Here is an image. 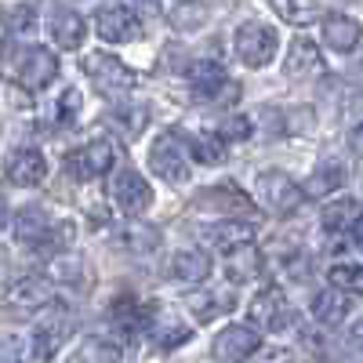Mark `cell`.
Here are the masks:
<instances>
[{"mask_svg":"<svg viewBox=\"0 0 363 363\" xmlns=\"http://www.w3.org/2000/svg\"><path fill=\"white\" fill-rule=\"evenodd\" d=\"M153 306H142V301L135 298V294H120L116 301H113V309H109V316H113V323L120 327V330H128V335H135V330H149V320H153Z\"/></svg>","mask_w":363,"mask_h":363,"instance_id":"obj_19","label":"cell"},{"mask_svg":"<svg viewBox=\"0 0 363 363\" xmlns=\"http://www.w3.org/2000/svg\"><path fill=\"white\" fill-rule=\"evenodd\" d=\"M189 73V84L196 87V95L203 99V95H211L215 87H222L229 77H225V69H222V62H211V58H196V62L186 69Z\"/></svg>","mask_w":363,"mask_h":363,"instance_id":"obj_30","label":"cell"},{"mask_svg":"<svg viewBox=\"0 0 363 363\" xmlns=\"http://www.w3.org/2000/svg\"><path fill=\"white\" fill-rule=\"evenodd\" d=\"M0 69L22 91H44L58 77V58H55V51H48L40 44L4 40L0 44Z\"/></svg>","mask_w":363,"mask_h":363,"instance_id":"obj_1","label":"cell"},{"mask_svg":"<svg viewBox=\"0 0 363 363\" xmlns=\"http://www.w3.org/2000/svg\"><path fill=\"white\" fill-rule=\"evenodd\" d=\"M84 37H87V26H84V18H80L77 11L58 8V11L51 15V40L62 48V51H77V48L84 44Z\"/></svg>","mask_w":363,"mask_h":363,"instance_id":"obj_24","label":"cell"},{"mask_svg":"<svg viewBox=\"0 0 363 363\" xmlns=\"http://www.w3.org/2000/svg\"><path fill=\"white\" fill-rule=\"evenodd\" d=\"M284 69H287V77H291V80L316 77V73L323 69L316 44H313V40H306V37H298V40L291 44V51H287V66H284Z\"/></svg>","mask_w":363,"mask_h":363,"instance_id":"obj_26","label":"cell"},{"mask_svg":"<svg viewBox=\"0 0 363 363\" xmlns=\"http://www.w3.org/2000/svg\"><path fill=\"white\" fill-rule=\"evenodd\" d=\"M51 280H62V284H80V277H84V258L80 255H55V262H51V272H48Z\"/></svg>","mask_w":363,"mask_h":363,"instance_id":"obj_35","label":"cell"},{"mask_svg":"<svg viewBox=\"0 0 363 363\" xmlns=\"http://www.w3.org/2000/svg\"><path fill=\"white\" fill-rule=\"evenodd\" d=\"M272 11L287 26H313L323 8H320V0H272Z\"/></svg>","mask_w":363,"mask_h":363,"instance_id":"obj_31","label":"cell"},{"mask_svg":"<svg viewBox=\"0 0 363 363\" xmlns=\"http://www.w3.org/2000/svg\"><path fill=\"white\" fill-rule=\"evenodd\" d=\"M349 338H352V345H359L363 349V316L352 323V330H349Z\"/></svg>","mask_w":363,"mask_h":363,"instance_id":"obj_45","label":"cell"},{"mask_svg":"<svg viewBox=\"0 0 363 363\" xmlns=\"http://www.w3.org/2000/svg\"><path fill=\"white\" fill-rule=\"evenodd\" d=\"M218 135H222L225 142L247 138V135H251V120H247V116H229V120H222V124H218Z\"/></svg>","mask_w":363,"mask_h":363,"instance_id":"obj_39","label":"cell"},{"mask_svg":"<svg viewBox=\"0 0 363 363\" xmlns=\"http://www.w3.org/2000/svg\"><path fill=\"white\" fill-rule=\"evenodd\" d=\"M363 222V203L352 200V196H342V200H330L323 207V229L327 233H352L356 225Z\"/></svg>","mask_w":363,"mask_h":363,"instance_id":"obj_25","label":"cell"},{"mask_svg":"<svg viewBox=\"0 0 363 363\" xmlns=\"http://www.w3.org/2000/svg\"><path fill=\"white\" fill-rule=\"evenodd\" d=\"M349 309H352V301H349V294L342 291V287H335L330 284L327 291H320L316 298H313V316H316V323L320 327H338L345 316H349Z\"/></svg>","mask_w":363,"mask_h":363,"instance_id":"obj_20","label":"cell"},{"mask_svg":"<svg viewBox=\"0 0 363 363\" xmlns=\"http://www.w3.org/2000/svg\"><path fill=\"white\" fill-rule=\"evenodd\" d=\"M167 272H171V280L193 287V284H203V280L211 277V258H207L203 251H196V247L174 251L171 262H167Z\"/></svg>","mask_w":363,"mask_h":363,"instance_id":"obj_16","label":"cell"},{"mask_svg":"<svg viewBox=\"0 0 363 363\" xmlns=\"http://www.w3.org/2000/svg\"><path fill=\"white\" fill-rule=\"evenodd\" d=\"M327 280L335 287H342V291H359L363 294V265H335L330 262Z\"/></svg>","mask_w":363,"mask_h":363,"instance_id":"obj_36","label":"cell"},{"mask_svg":"<svg viewBox=\"0 0 363 363\" xmlns=\"http://www.w3.org/2000/svg\"><path fill=\"white\" fill-rule=\"evenodd\" d=\"M240 99V87L233 84V80H225L222 87H215L211 95H203V102H215V106H233Z\"/></svg>","mask_w":363,"mask_h":363,"instance_id":"obj_40","label":"cell"},{"mask_svg":"<svg viewBox=\"0 0 363 363\" xmlns=\"http://www.w3.org/2000/svg\"><path fill=\"white\" fill-rule=\"evenodd\" d=\"M335 265H363V233H338L335 247H330Z\"/></svg>","mask_w":363,"mask_h":363,"instance_id":"obj_33","label":"cell"},{"mask_svg":"<svg viewBox=\"0 0 363 363\" xmlns=\"http://www.w3.org/2000/svg\"><path fill=\"white\" fill-rule=\"evenodd\" d=\"M233 48H236L240 62H244L247 69H262L277 58L280 33L265 22H244V26H236V33H233Z\"/></svg>","mask_w":363,"mask_h":363,"instance_id":"obj_4","label":"cell"},{"mask_svg":"<svg viewBox=\"0 0 363 363\" xmlns=\"http://www.w3.org/2000/svg\"><path fill=\"white\" fill-rule=\"evenodd\" d=\"M113 160H116V149L109 138H91L84 149L66 160V171H73L77 182H91V178H102L113 171Z\"/></svg>","mask_w":363,"mask_h":363,"instance_id":"obj_11","label":"cell"},{"mask_svg":"<svg viewBox=\"0 0 363 363\" xmlns=\"http://www.w3.org/2000/svg\"><path fill=\"white\" fill-rule=\"evenodd\" d=\"M0 363H22V338H4L0 342Z\"/></svg>","mask_w":363,"mask_h":363,"instance_id":"obj_41","label":"cell"},{"mask_svg":"<svg viewBox=\"0 0 363 363\" xmlns=\"http://www.w3.org/2000/svg\"><path fill=\"white\" fill-rule=\"evenodd\" d=\"M4 306L22 313V316L51 309L55 306V284H51V277H18V280H11L8 291H4Z\"/></svg>","mask_w":363,"mask_h":363,"instance_id":"obj_8","label":"cell"},{"mask_svg":"<svg viewBox=\"0 0 363 363\" xmlns=\"http://www.w3.org/2000/svg\"><path fill=\"white\" fill-rule=\"evenodd\" d=\"M95 33L106 44H135L142 37V22L128 4L124 8H102L95 15Z\"/></svg>","mask_w":363,"mask_h":363,"instance_id":"obj_12","label":"cell"},{"mask_svg":"<svg viewBox=\"0 0 363 363\" xmlns=\"http://www.w3.org/2000/svg\"><path fill=\"white\" fill-rule=\"evenodd\" d=\"M80 109H84L80 91H77V87H66L62 95H58V102H55V120H58L62 128H73L77 120H80Z\"/></svg>","mask_w":363,"mask_h":363,"instance_id":"obj_34","label":"cell"},{"mask_svg":"<svg viewBox=\"0 0 363 363\" xmlns=\"http://www.w3.org/2000/svg\"><path fill=\"white\" fill-rule=\"evenodd\" d=\"M124 4L131 8V11H145V15H157L164 4H160V0H124Z\"/></svg>","mask_w":363,"mask_h":363,"instance_id":"obj_43","label":"cell"},{"mask_svg":"<svg viewBox=\"0 0 363 363\" xmlns=\"http://www.w3.org/2000/svg\"><path fill=\"white\" fill-rule=\"evenodd\" d=\"M149 167L157 171V178L171 182V186H182L189 182V145L178 131H164L153 149H149Z\"/></svg>","mask_w":363,"mask_h":363,"instance_id":"obj_6","label":"cell"},{"mask_svg":"<svg viewBox=\"0 0 363 363\" xmlns=\"http://www.w3.org/2000/svg\"><path fill=\"white\" fill-rule=\"evenodd\" d=\"M8 222V203H4V196H0V225Z\"/></svg>","mask_w":363,"mask_h":363,"instance_id":"obj_46","label":"cell"},{"mask_svg":"<svg viewBox=\"0 0 363 363\" xmlns=\"http://www.w3.org/2000/svg\"><path fill=\"white\" fill-rule=\"evenodd\" d=\"M255 193H258L262 207L272 211V215H280V218L294 215V211L301 207V200H306V193H301V186H298L291 174H284V171H269V167L258 171V178H255Z\"/></svg>","mask_w":363,"mask_h":363,"instance_id":"obj_5","label":"cell"},{"mask_svg":"<svg viewBox=\"0 0 363 363\" xmlns=\"http://www.w3.org/2000/svg\"><path fill=\"white\" fill-rule=\"evenodd\" d=\"M222 269H225L229 284H247V280H255L258 272H262V255H258V247H255V240H251V244H240V247L225 251V255H222Z\"/></svg>","mask_w":363,"mask_h":363,"instance_id":"obj_17","label":"cell"},{"mask_svg":"<svg viewBox=\"0 0 363 363\" xmlns=\"http://www.w3.org/2000/svg\"><path fill=\"white\" fill-rule=\"evenodd\" d=\"M258 349H262V335H258V327H247V323H229L211 342V356L222 363H244Z\"/></svg>","mask_w":363,"mask_h":363,"instance_id":"obj_10","label":"cell"},{"mask_svg":"<svg viewBox=\"0 0 363 363\" xmlns=\"http://www.w3.org/2000/svg\"><path fill=\"white\" fill-rule=\"evenodd\" d=\"M342 186H345V167L338 160H327V164L313 167V174L301 182V193H306V200H327Z\"/></svg>","mask_w":363,"mask_h":363,"instance_id":"obj_18","label":"cell"},{"mask_svg":"<svg viewBox=\"0 0 363 363\" xmlns=\"http://www.w3.org/2000/svg\"><path fill=\"white\" fill-rule=\"evenodd\" d=\"M291 320H294V309L280 287H262L247 306V323L258 330H284Z\"/></svg>","mask_w":363,"mask_h":363,"instance_id":"obj_9","label":"cell"},{"mask_svg":"<svg viewBox=\"0 0 363 363\" xmlns=\"http://www.w3.org/2000/svg\"><path fill=\"white\" fill-rule=\"evenodd\" d=\"M149 338H153L157 349H178L193 338V327H186L174 313H153V320H149Z\"/></svg>","mask_w":363,"mask_h":363,"instance_id":"obj_23","label":"cell"},{"mask_svg":"<svg viewBox=\"0 0 363 363\" xmlns=\"http://www.w3.org/2000/svg\"><path fill=\"white\" fill-rule=\"evenodd\" d=\"M189 145V157L207 164V167H215V164H225V138L218 131H189V135H182Z\"/></svg>","mask_w":363,"mask_h":363,"instance_id":"obj_27","label":"cell"},{"mask_svg":"<svg viewBox=\"0 0 363 363\" xmlns=\"http://www.w3.org/2000/svg\"><path fill=\"white\" fill-rule=\"evenodd\" d=\"M109 196H113L120 215H128V218H138L142 211L153 203V189H149V182L135 167H120L109 178Z\"/></svg>","mask_w":363,"mask_h":363,"instance_id":"obj_7","label":"cell"},{"mask_svg":"<svg viewBox=\"0 0 363 363\" xmlns=\"http://www.w3.org/2000/svg\"><path fill=\"white\" fill-rule=\"evenodd\" d=\"M11 225H15L18 244L29 247V251H37V255H62L73 244V225L51 218L48 207H40V203H26L15 215Z\"/></svg>","mask_w":363,"mask_h":363,"instance_id":"obj_2","label":"cell"},{"mask_svg":"<svg viewBox=\"0 0 363 363\" xmlns=\"http://www.w3.org/2000/svg\"><path fill=\"white\" fill-rule=\"evenodd\" d=\"M120 356H116V349L109 345V342H99V338H87L84 345H80V356H73L69 363H116Z\"/></svg>","mask_w":363,"mask_h":363,"instance_id":"obj_37","label":"cell"},{"mask_svg":"<svg viewBox=\"0 0 363 363\" xmlns=\"http://www.w3.org/2000/svg\"><path fill=\"white\" fill-rule=\"evenodd\" d=\"M207 4H200V0H182V4H174L171 11H167V18H171V26L178 29V33H193V29H200L203 22H207Z\"/></svg>","mask_w":363,"mask_h":363,"instance_id":"obj_32","label":"cell"},{"mask_svg":"<svg viewBox=\"0 0 363 363\" xmlns=\"http://www.w3.org/2000/svg\"><path fill=\"white\" fill-rule=\"evenodd\" d=\"M203 236L225 255V251H233V247H240V244H251V240H255V225L244 222V218H222V222H215V225H207Z\"/></svg>","mask_w":363,"mask_h":363,"instance_id":"obj_22","label":"cell"},{"mask_svg":"<svg viewBox=\"0 0 363 363\" xmlns=\"http://www.w3.org/2000/svg\"><path fill=\"white\" fill-rule=\"evenodd\" d=\"M349 149H352V153H356V157L363 160V124L349 131Z\"/></svg>","mask_w":363,"mask_h":363,"instance_id":"obj_44","label":"cell"},{"mask_svg":"<svg viewBox=\"0 0 363 363\" xmlns=\"http://www.w3.org/2000/svg\"><path fill=\"white\" fill-rule=\"evenodd\" d=\"M196 207H207V211H225L229 218H244V215H251L255 218V207H251V200L240 193V189H233V186H222V189H207V193H200L196 196Z\"/></svg>","mask_w":363,"mask_h":363,"instance_id":"obj_21","label":"cell"},{"mask_svg":"<svg viewBox=\"0 0 363 363\" xmlns=\"http://www.w3.org/2000/svg\"><path fill=\"white\" fill-rule=\"evenodd\" d=\"M48 178V160L40 149H15L8 157V182L18 189H33Z\"/></svg>","mask_w":363,"mask_h":363,"instance_id":"obj_14","label":"cell"},{"mask_svg":"<svg viewBox=\"0 0 363 363\" xmlns=\"http://www.w3.org/2000/svg\"><path fill=\"white\" fill-rule=\"evenodd\" d=\"M109 124L124 138H138L145 131V124H149V106H142V102H116L109 109Z\"/></svg>","mask_w":363,"mask_h":363,"instance_id":"obj_28","label":"cell"},{"mask_svg":"<svg viewBox=\"0 0 363 363\" xmlns=\"http://www.w3.org/2000/svg\"><path fill=\"white\" fill-rule=\"evenodd\" d=\"M229 309H233V298L229 294H215V291H193L189 294V313L200 323L215 320V316H225Z\"/></svg>","mask_w":363,"mask_h":363,"instance_id":"obj_29","label":"cell"},{"mask_svg":"<svg viewBox=\"0 0 363 363\" xmlns=\"http://www.w3.org/2000/svg\"><path fill=\"white\" fill-rule=\"evenodd\" d=\"M29 26H33V11H29V8H15L11 11V33H26Z\"/></svg>","mask_w":363,"mask_h":363,"instance_id":"obj_42","label":"cell"},{"mask_svg":"<svg viewBox=\"0 0 363 363\" xmlns=\"http://www.w3.org/2000/svg\"><path fill=\"white\" fill-rule=\"evenodd\" d=\"M363 40V26L349 15H327L323 18V44L330 51H338V55H349L356 51Z\"/></svg>","mask_w":363,"mask_h":363,"instance_id":"obj_15","label":"cell"},{"mask_svg":"<svg viewBox=\"0 0 363 363\" xmlns=\"http://www.w3.org/2000/svg\"><path fill=\"white\" fill-rule=\"evenodd\" d=\"M77 335V323H73V316H66V313H55L51 320H44V323H37L33 327V356L37 359H55L58 352L66 349V342Z\"/></svg>","mask_w":363,"mask_h":363,"instance_id":"obj_13","label":"cell"},{"mask_svg":"<svg viewBox=\"0 0 363 363\" xmlns=\"http://www.w3.org/2000/svg\"><path fill=\"white\" fill-rule=\"evenodd\" d=\"M84 73L91 77V84L99 87V95L102 99H113V102L116 99H128L131 91H135V84H138L135 69H128L116 55H102V51L84 58Z\"/></svg>","mask_w":363,"mask_h":363,"instance_id":"obj_3","label":"cell"},{"mask_svg":"<svg viewBox=\"0 0 363 363\" xmlns=\"http://www.w3.org/2000/svg\"><path fill=\"white\" fill-rule=\"evenodd\" d=\"M124 247L128 251H157L160 247V233L149 225H128L124 229Z\"/></svg>","mask_w":363,"mask_h":363,"instance_id":"obj_38","label":"cell"}]
</instances>
